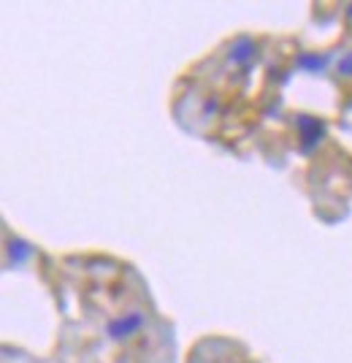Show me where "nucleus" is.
<instances>
[{
	"mask_svg": "<svg viewBox=\"0 0 352 363\" xmlns=\"http://www.w3.org/2000/svg\"><path fill=\"white\" fill-rule=\"evenodd\" d=\"M295 128H298V141H301V152L309 155L315 152L325 138V120L315 117V114H295Z\"/></svg>",
	"mask_w": 352,
	"mask_h": 363,
	"instance_id": "f257e3e1",
	"label": "nucleus"
},
{
	"mask_svg": "<svg viewBox=\"0 0 352 363\" xmlns=\"http://www.w3.org/2000/svg\"><path fill=\"white\" fill-rule=\"evenodd\" d=\"M147 326V315L141 309H133V312H125V315H117L106 323V336L111 342H125L130 336H136L138 331Z\"/></svg>",
	"mask_w": 352,
	"mask_h": 363,
	"instance_id": "f03ea898",
	"label": "nucleus"
},
{
	"mask_svg": "<svg viewBox=\"0 0 352 363\" xmlns=\"http://www.w3.org/2000/svg\"><path fill=\"white\" fill-rule=\"evenodd\" d=\"M225 57H228L230 66H236V68L250 66V63L257 57V41L247 33L236 35V38L228 44V55H225Z\"/></svg>",
	"mask_w": 352,
	"mask_h": 363,
	"instance_id": "7ed1b4c3",
	"label": "nucleus"
},
{
	"mask_svg": "<svg viewBox=\"0 0 352 363\" xmlns=\"http://www.w3.org/2000/svg\"><path fill=\"white\" fill-rule=\"evenodd\" d=\"M331 66V55L328 52H301L295 55V68L306 71V73H322Z\"/></svg>",
	"mask_w": 352,
	"mask_h": 363,
	"instance_id": "20e7f679",
	"label": "nucleus"
},
{
	"mask_svg": "<svg viewBox=\"0 0 352 363\" xmlns=\"http://www.w3.org/2000/svg\"><path fill=\"white\" fill-rule=\"evenodd\" d=\"M33 258V244L25 239H8V263L25 266Z\"/></svg>",
	"mask_w": 352,
	"mask_h": 363,
	"instance_id": "39448f33",
	"label": "nucleus"
},
{
	"mask_svg": "<svg viewBox=\"0 0 352 363\" xmlns=\"http://www.w3.org/2000/svg\"><path fill=\"white\" fill-rule=\"evenodd\" d=\"M336 73L342 79H352V52H344L339 60H336Z\"/></svg>",
	"mask_w": 352,
	"mask_h": 363,
	"instance_id": "423d86ee",
	"label": "nucleus"
},
{
	"mask_svg": "<svg viewBox=\"0 0 352 363\" xmlns=\"http://www.w3.org/2000/svg\"><path fill=\"white\" fill-rule=\"evenodd\" d=\"M220 111V98H206L203 100V117H214Z\"/></svg>",
	"mask_w": 352,
	"mask_h": 363,
	"instance_id": "0eeeda50",
	"label": "nucleus"
},
{
	"mask_svg": "<svg viewBox=\"0 0 352 363\" xmlns=\"http://www.w3.org/2000/svg\"><path fill=\"white\" fill-rule=\"evenodd\" d=\"M344 17H347V19H352V3L347 6V8H344Z\"/></svg>",
	"mask_w": 352,
	"mask_h": 363,
	"instance_id": "6e6552de",
	"label": "nucleus"
}]
</instances>
